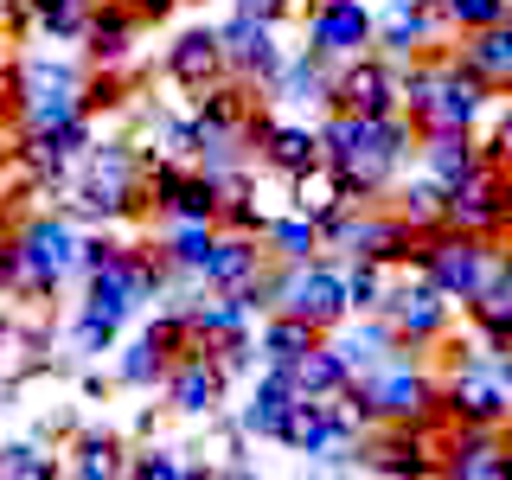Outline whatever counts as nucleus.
<instances>
[{
  "label": "nucleus",
  "mask_w": 512,
  "mask_h": 480,
  "mask_svg": "<svg viewBox=\"0 0 512 480\" xmlns=\"http://www.w3.org/2000/svg\"><path fill=\"white\" fill-rule=\"evenodd\" d=\"M416 269H423L436 288L468 308L474 295H487L493 282H500V237H474V231H455V224H442V231L423 237V256H416Z\"/></svg>",
  "instance_id": "3"
},
{
  "label": "nucleus",
  "mask_w": 512,
  "mask_h": 480,
  "mask_svg": "<svg viewBox=\"0 0 512 480\" xmlns=\"http://www.w3.org/2000/svg\"><path fill=\"white\" fill-rule=\"evenodd\" d=\"M327 109H359V116H391L404 109V58L391 52H359L333 71Z\"/></svg>",
  "instance_id": "5"
},
{
  "label": "nucleus",
  "mask_w": 512,
  "mask_h": 480,
  "mask_svg": "<svg viewBox=\"0 0 512 480\" xmlns=\"http://www.w3.org/2000/svg\"><path fill=\"white\" fill-rule=\"evenodd\" d=\"M288 372H295V384H301L308 397H340L346 384H352V365H346V352L333 346V333H327L320 346H308V352H301V359L288 365Z\"/></svg>",
  "instance_id": "28"
},
{
  "label": "nucleus",
  "mask_w": 512,
  "mask_h": 480,
  "mask_svg": "<svg viewBox=\"0 0 512 480\" xmlns=\"http://www.w3.org/2000/svg\"><path fill=\"white\" fill-rule=\"evenodd\" d=\"M429 180L442 186H461L474 167H487V141L474 135V128H423V148H416Z\"/></svg>",
  "instance_id": "20"
},
{
  "label": "nucleus",
  "mask_w": 512,
  "mask_h": 480,
  "mask_svg": "<svg viewBox=\"0 0 512 480\" xmlns=\"http://www.w3.org/2000/svg\"><path fill=\"white\" fill-rule=\"evenodd\" d=\"M20 77H26L20 128H52V122L84 116V77L90 71H77L64 58H20Z\"/></svg>",
  "instance_id": "6"
},
{
  "label": "nucleus",
  "mask_w": 512,
  "mask_h": 480,
  "mask_svg": "<svg viewBox=\"0 0 512 480\" xmlns=\"http://www.w3.org/2000/svg\"><path fill=\"white\" fill-rule=\"evenodd\" d=\"M218 192H224V205H218V231H256V237L269 231V212L256 205V186H250V173H244V167L224 173Z\"/></svg>",
  "instance_id": "34"
},
{
  "label": "nucleus",
  "mask_w": 512,
  "mask_h": 480,
  "mask_svg": "<svg viewBox=\"0 0 512 480\" xmlns=\"http://www.w3.org/2000/svg\"><path fill=\"white\" fill-rule=\"evenodd\" d=\"M384 320H391L397 333H404V346H436L442 333H448V314H455V295H448V288H436L423 276V269H404V276H397V288H391V301H384L378 308Z\"/></svg>",
  "instance_id": "8"
},
{
  "label": "nucleus",
  "mask_w": 512,
  "mask_h": 480,
  "mask_svg": "<svg viewBox=\"0 0 512 480\" xmlns=\"http://www.w3.org/2000/svg\"><path fill=\"white\" fill-rule=\"evenodd\" d=\"M148 26L128 0H96L90 13V32H84V58L90 64H128V45H135V32Z\"/></svg>",
  "instance_id": "24"
},
{
  "label": "nucleus",
  "mask_w": 512,
  "mask_h": 480,
  "mask_svg": "<svg viewBox=\"0 0 512 480\" xmlns=\"http://www.w3.org/2000/svg\"><path fill=\"white\" fill-rule=\"evenodd\" d=\"M224 32V58H231V77H250L256 90L269 96V84L282 77V39H276V20L269 13H250V7H231V20L218 26Z\"/></svg>",
  "instance_id": "9"
},
{
  "label": "nucleus",
  "mask_w": 512,
  "mask_h": 480,
  "mask_svg": "<svg viewBox=\"0 0 512 480\" xmlns=\"http://www.w3.org/2000/svg\"><path fill=\"white\" fill-rule=\"evenodd\" d=\"M282 308L314 320L320 333L346 327L352 320V288H346V263H333V250H320L314 263H295L288 269V288H282Z\"/></svg>",
  "instance_id": "4"
},
{
  "label": "nucleus",
  "mask_w": 512,
  "mask_h": 480,
  "mask_svg": "<svg viewBox=\"0 0 512 480\" xmlns=\"http://www.w3.org/2000/svg\"><path fill=\"white\" fill-rule=\"evenodd\" d=\"M448 7V26L455 32H480V26H500L512 13V0H442Z\"/></svg>",
  "instance_id": "42"
},
{
  "label": "nucleus",
  "mask_w": 512,
  "mask_h": 480,
  "mask_svg": "<svg viewBox=\"0 0 512 480\" xmlns=\"http://www.w3.org/2000/svg\"><path fill=\"white\" fill-rule=\"evenodd\" d=\"M90 13H96V0H32V26L52 45H84Z\"/></svg>",
  "instance_id": "32"
},
{
  "label": "nucleus",
  "mask_w": 512,
  "mask_h": 480,
  "mask_svg": "<svg viewBox=\"0 0 512 480\" xmlns=\"http://www.w3.org/2000/svg\"><path fill=\"white\" fill-rule=\"evenodd\" d=\"M71 474H84V480H116V474H128L122 436H109V429H77V436H71Z\"/></svg>",
  "instance_id": "29"
},
{
  "label": "nucleus",
  "mask_w": 512,
  "mask_h": 480,
  "mask_svg": "<svg viewBox=\"0 0 512 480\" xmlns=\"http://www.w3.org/2000/svg\"><path fill=\"white\" fill-rule=\"evenodd\" d=\"M295 397H301L295 372H288V365H263V372L250 378V404L237 410L244 436H256V442H282V423H288V410H295Z\"/></svg>",
  "instance_id": "18"
},
{
  "label": "nucleus",
  "mask_w": 512,
  "mask_h": 480,
  "mask_svg": "<svg viewBox=\"0 0 512 480\" xmlns=\"http://www.w3.org/2000/svg\"><path fill=\"white\" fill-rule=\"evenodd\" d=\"M13 244L26 250V263L39 269V276L71 282L77 276V250H84V231H77V218L58 205V212H26L20 224H13Z\"/></svg>",
  "instance_id": "11"
},
{
  "label": "nucleus",
  "mask_w": 512,
  "mask_h": 480,
  "mask_svg": "<svg viewBox=\"0 0 512 480\" xmlns=\"http://www.w3.org/2000/svg\"><path fill=\"white\" fill-rule=\"evenodd\" d=\"M167 372H173V359L148 340V333H141V340H128V346H116V384H128V391L167 384Z\"/></svg>",
  "instance_id": "36"
},
{
  "label": "nucleus",
  "mask_w": 512,
  "mask_h": 480,
  "mask_svg": "<svg viewBox=\"0 0 512 480\" xmlns=\"http://www.w3.org/2000/svg\"><path fill=\"white\" fill-rule=\"evenodd\" d=\"M442 416L448 423L506 429L512 423V352H493V346L474 340V352H461L442 372Z\"/></svg>",
  "instance_id": "2"
},
{
  "label": "nucleus",
  "mask_w": 512,
  "mask_h": 480,
  "mask_svg": "<svg viewBox=\"0 0 512 480\" xmlns=\"http://www.w3.org/2000/svg\"><path fill=\"white\" fill-rule=\"evenodd\" d=\"M493 84H480V77L461 64L455 52L442 58V84H436V103H429V116L423 128H480V116H487V103H493Z\"/></svg>",
  "instance_id": "16"
},
{
  "label": "nucleus",
  "mask_w": 512,
  "mask_h": 480,
  "mask_svg": "<svg viewBox=\"0 0 512 480\" xmlns=\"http://www.w3.org/2000/svg\"><path fill=\"white\" fill-rule=\"evenodd\" d=\"M7 244H13V218L0 212V250H7Z\"/></svg>",
  "instance_id": "48"
},
{
  "label": "nucleus",
  "mask_w": 512,
  "mask_h": 480,
  "mask_svg": "<svg viewBox=\"0 0 512 480\" xmlns=\"http://www.w3.org/2000/svg\"><path fill=\"white\" fill-rule=\"evenodd\" d=\"M167 84L173 90H186V96H199V90H212L218 77H231V58H224V32L218 26H186L180 39L167 45Z\"/></svg>",
  "instance_id": "14"
},
{
  "label": "nucleus",
  "mask_w": 512,
  "mask_h": 480,
  "mask_svg": "<svg viewBox=\"0 0 512 480\" xmlns=\"http://www.w3.org/2000/svg\"><path fill=\"white\" fill-rule=\"evenodd\" d=\"M359 378L378 404V423H429V416H442V378L423 372L416 359H391V365L359 372Z\"/></svg>",
  "instance_id": "7"
},
{
  "label": "nucleus",
  "mask_w": 512,
  "mask_h": 480,
  "mask_svg": "<svg viewBox=\"0 0 512 480\" xmlns=\"http://www.w3.org/2000/svg\"><path fill=\"white\" fill-rule=\"evenodd\" d=\"M71 346L84 352V359H103V352H116V346H122V320L77 308V320H71Z\"/></svg>",
  "instance_id": "38"
},
{
  "label": "nucleus",
  "mask_w": 512,
  "mask_h": 480,
  "mask_svg": "<svg viewBox=\"0 0 512 480\" xmlns=\"http://www.w3.org/2000/svg\"><path fill=\"white\" fill-rule=\"evenodd\" d=\"M500 480H512V436H506V455H500Z\"/></svg>",
  "instance_id": "49"
},
{
  "label": "nucleus",
  "mask_w": 512,
  "mask_h": 480,
  "mask_svg": "<svg viewBox=\"0 0 512 480\" xmlns=\"http://www.w3.org/2000/svg\"><path fill=\"white\" fill-rule=\"evenodd\" d=\"M404 269L397 263H378V256H346V288H352V314H378L391 301V288Z\"/></svg>",
  "instance_id": "31"
},
{
  "label": "nucleus",
  "mask_w": 512,
  "mask_h": 480,
  "mask_svg": "<svg viewBox=\"0 0 512 480\" xmlns=\"http://www.w3.org/2000/svg\"><path fill=\"white\" fill-rule=\"evenodd\" d=\"M333 71H340L333 58H320V52L301 45V52L282 64V77L269 84V103H327V96H333Z\"/></svg>",
  "instance_id": "26"
},
{
  "label": "nucleus",
  "mask_w": 512,
  "mask_h": 480,
  "mask_svg": "<svg viewBox=\"0 0 512 480\" xmlns=\"http://www.w3.org/2000/svg\"><path fill=\"white\" fill-rule=\"evenodd\" d=\"M327 333L314 327V320H301V314H288V308H276L263 320V333H256V346H263V365H295L308 346H320Z\"/></svg>",
  "instance_id": "27"
},
{
  "label": "nucleus",
  "mask_w": 512,
  "mask_h": 480,
  "mask_svg": "<svg viewBox=\"0 0 512 480\" xmlns=\"http://www.w3.org/2000/svg\"><path fill=\"white\" fill-rule=\"evenodd\" d=\"M20 96H26L20 58H0V122H20Z\"/></svg>",
  "instance_id": "43"
},
{
  "label": "nucleus",
  "mask_w": 512,
  "mask_h": 480,
  "mask_svg": "<svg viewBox=\"0 0 512 480\" xmlns=\"http://www.w3.org/2000/svg\"><path fill=\"white\" fill-rule=\"evenodd\" d=\"M7 404H13V384H7V378H0V410H7Z\"/></svg>",
  "instance_id": "50"
},
{
  "label": "nucleus",
  "mask_w": 512,
  "mask_h": 480,
  "mask_svg": "<svg viewBox=\"0 0 512 480\" xmlns=\"http://www.w3.org/2000/svg\"><path fill=\"white\" fill-rule=\"evenodd\" d=\"M391 199H397V212H404L423 237L448 224V186H442V180H429V173H416V180H410V186H397Z\"/></svg>",
  "instance_id": "35"
},
{
  "label": "nucleus",
  "mask_w": 512,
  "mask_h": 480,
  "mask_svg": "<svg viewBox=\"0 0 512 480\" xmlns=\"http://www.w3.org/2000/svg\"><path fill=\"white\" fill-rule=\"evenodd\" d=\"M500 455H506V436H500L493 423H448L442 474H461V480H500Z\"/></svg>",
  "instance_id": "21"
},
{
  "label": "nucleus",
  "mask_w": 512,
  "mask_h": 480,
  "mask_svg": "<svg viewBox=\"0 0 512 480\" xmlns=\"http://www.w3.org/2000/svg\"><path fill=\"white\" fill-rule=\"evenodd\" d=\"M128 474L135 480H186V461H180V448L154 442V448H135V455H128Z\"/></svg>",
  "instance_id": "41"
},
{
  "label": "nucleus",
  "mask_w": 512,
  "mask_h": 480,
  "mask_svg": "<svg viewBox=\"0 0 512 480\" xmlns=\"http://www.w3.org/2000/svg\"><path fill=\"white\" fill-rule=\"evenodd\" d=\"M448 7L442 0H384L378 13V52L391 58H423V52H448Z\"/></svg>",
  "instance_id": "12"
},
{
  "label": "nucleus",
  "mask_w": 512,
  "mask_h": 480,
  "mask_svg": "<svg viewBox=\"0 0 512 480\" xmlns=\"http://www.w3.org/2000/svg\"><path fill=\"white\" fill-rule=\"evenodd\" d=\"M128 7H135V13H141V20H148V26H154V20H167V13H173V7H180V0H128Z\"/></svg>",
  "instance_id": "44"
},
{
  "label": "nucleus",
  "mask_w": 512,
  "mask_h": 480,
  "mask_svg": "<svg viewBox=\"0 0 512 480\" xmlns=\"http://www.w3.org/2000/svg\"><path fill=\"white\" fill-rule=\"evenodd\" d=\"M269 250L282 256V263H314L320 250H327V237H320V218H308V212H295V205H288L282 218H269Z\"/></svg>",
  "instance_id": "30"
},
{
  "label": "nucleus",
  "mask_w": 512,
  "mask_h": 480,
  "mask_svg": "<svg viewBox=\"0 0 512 480\" xmlns=\"http://www.w3.org/2000/svg\"><path fill=\"white\" fill-rule=\"evenodd\" d=\"M269 237H256V231H218V244L212 256H205V269H199V288H224V295H244V288L269 269Z\"/></svg>",
  "instance_id": "15"
},
{
  "label": "nucleus",
  "mask_w": 512,
  "mask_h": 480,
  "mask_svg": "<svg viewBox=\"0 0 512 480\" xmlns=\"http://www.w3.org/2000/svg\"><path fill=\"white\" fill-rule=\"evenodd\" d=\"M320 141H327V160H340V167H346L352 192H359V199H378V192H391L397 167H404V154L423 148V122L404 116V109H391V116L327 109Z\"/></svg>",
  "instance_id": "1"
},
{
  "label": "nucleus",
  "mask_w": 512,
  "mask_h": 480,
  "mask_svg": "<svg viewBox=\"0 0 512 480\" xmlns=\"http://www.w3.org/2000/svg\"><path fill=\"white\" fill-rule=\"evenodd\" d=\"M333 346L346 352V365L352 372H378V365H391V359H404V333L391 327L384 314H359V327H333Z\"/></svg>",
  "instance_id": "23"
},
{
  "label": "nucleus",
  "mask_w": 512,
  "mask_h": 480,
  "mask_svg": "<svg viewBox=\"0 0 512 480\" xmlns=\"http://www.w3.org/2000/svg\"><path fill=\"white\" fill-rule=\"evenodd\" d=\"M448 224L474 237H506V212H500V167H474L461 186H448Z\"/></svg>",
  "instance_id": "19"
},
{
  "label": "nucleus",
  "mask_w": 512,
  "mask_h": 480,
  "mask_svg": "<svg viewBox=\"0 0 512 480\" xmlns=\"http://www.w3.org/2000/svg\"><path fill=\"white\" fill-rule=\"evenodd\" d=\"M0 20H7V0H0Z\"/></svg>",
  "instance_id": "51"
},
{
  "label": "nucleus",
  "mask_w": 512,
  "mask_h": 480,
  "mask_svg": "<svg viewBox=\"0 0 512 480\" xmlns=\"http://www.w3.org/2000/svg\"><path fill=\"white\" fill-rule=\"evenodd\" d=\"M455 58L468 64V71L480 77V84H493V90H512V13L500 26H480V32H461V45H455Z\"/></svg>",
  "instance_id": "25"
},
{
  "label": "nucleus",
  "mask_w": 512,
  "mask_h": 480,
  "mask_svg": "<svg viewBox=\"0 0 512 480\" xmlns=\"http://www.w3.org/2000/svg\"><path fill=\"white\" fill-rule=\"evenodd\" d=\"M84 308H90V314H109V320H122V327H128V320L148 308V301L135 295L128 269L116 263V269H103V276H90V282H84Z\"/></svg>",
  "instance_id": "33"
},
{
  "label": "nucleus",
  "mask_w": 512,
  "mask_h": 480,
  "mask_svg": "<svg viewBox=\"0 0 512 480\" xmlns=\"http://www.w3.org/2000/svg\"><path fill=\"white\" fill-rule=\"evenodd\" d=\"M192 7H205V0H192Z\"/></svg>",
  "instance_id": "52"
},
{
  "label": "nucleus",
  "mask_w": 512,
  "mask_h": 480,
  "mask_svg": "<svg viewBox=\"0 0 512 480\" xmlns=\"http://www.w3.org/2000/svg\"><path fill=\"white\" fill-rule=\"evenodd\" d=\"M250 148H256V160H263L269 173H282V180H295V173L314 167V160H327L320 122H282V116H256Z\"/></svg>",
  "instance_id": "13"
},
{
  "label": "nucleus",
  "mask_w": 512,
  "mask_h": 480,
  "mask_svg": "<svg viewBox=\"0 0 512 480\" xmlns=\"http://www.w3.org/2000/svg\"><path fill=\"white\" fill-rule=\"evenodd\" d=\"M500 212H506V231H512V167H500Z\"/></svg>",
  "instance_id": "45"
},
{
  "label": "nucleus",
  "mask_w": 512,
  "mask_h": 480,
  "mask_svg": "<svg viewBox=\"0 0 512 480\" xmlns=\"http://www.w3.org/2000/svg\"><path fill=\"white\" fill-rule=\"evenodd\" d=\"M301 32H308V52L333 58V64L378 52V13L365 0H320L308 20H301Z\"/></svg>",
  "instance_id": "10"
},
{
  "label": "nucleus",
  "mask_w": 512,
  "mask_h": 480,
  "mask_svg": "<svg viewBox=\"0 0 512 480\" xmlns=\"http://www.w3.org/2000/svg\"><path fill=\"white\" fill-rule=\"evenodd\" d=\"M122 256H128V244L109 231V224H96V231L84 237V250H77V282H90V276H103V269H116Z\"/></svg>",
  "instance_id": "39"
},
{
  "label": "nucleus",
  "mask_w": 512,
  "mask_h": 480,
  "mask_svg": "<svg viewBox=\"0 0 512 480\" xmlns=\"http://www.w3.org/2000/svg\"><path fill=\"white\" fill-rule=\"evenodd\" d=\"M13 333H20V327H13V314L0 308V346H13Z\"/></svg>",
  "instance_id": "47"
},
{
  "label": "nucleus",
  "mask_w": 512,
  "mask_h": 480,
  "mask_svg": "<svg viewBox=\"0 0 512 480\" xmlns=\"http://www.w3.org/2000/svg\"><path fill=\"white\" fill-rule=\"evenodd\" d=\"M224 397H231V378L218 372V359L212 352H186V359H173V372H167V404L180 410V416H212L224 410Z\"/></svg>",
  "instance_id": "17"
},
{
  "label": "nucleus",
  "mask_w": 512,
  "mask_h": 480,
  "mask_svg": "<svg viewBox=\"0 0 512 480\" xmlns=\"http://www.w3.org/2000/svg\"><path fill=\"white\" fill-rule=\"evenodd\" d=\"M205 352L218 359V372L231 378V384H237V378H250V372H256V359H263V346H256V333H231V340H212Z\"/></svg>",
  "instance_id": "40"
},
{
  "label": "nucleus",
  "mask_w": 512,
  "mask_h": 480,
  "mask_svg": "<svg viewBox=\"0 0 512 480\" xmlns=\"http://www.w3.org/2000/svg\"><path fill=\"white\" fill-rule=\"evenodd\" d=\"M64 474V461L45 442H0V480H52Z\"/></svg>",
  "instance_id": "37"
},
{
  "label": "nucleus",
  "mask_w": 512,
  "mask_h": 480,
  "mask_svg": "<svg viewBox=\"0 0 512 480\" xmlns=\"http://www.w3.org/2000/svg\"><path fill=\"white\" fill-rule=\"evenodd\" d=\"M352 199H359V192H352L340 160H314L308 173H295V180H288V205H295V212H308V218H320V224H327L333 212H346Z\"/></svg>",
  "instance_id": "22"
},
{
  "label": "nucleus",
  "mask_w": 512,
  "mask_h": 480,
  "mask_svg": "<svg viewBox=\"0 0 512 480\" xmlns=\"http://www.w3.org/2000/svg\"><path fill=\"white\" fill-rule=\"evenodd\" d=\"M493 288H500V295H512V250H500V282H493Z\"/></svg>",
  "instance_id": "46"
}]
</instances>
